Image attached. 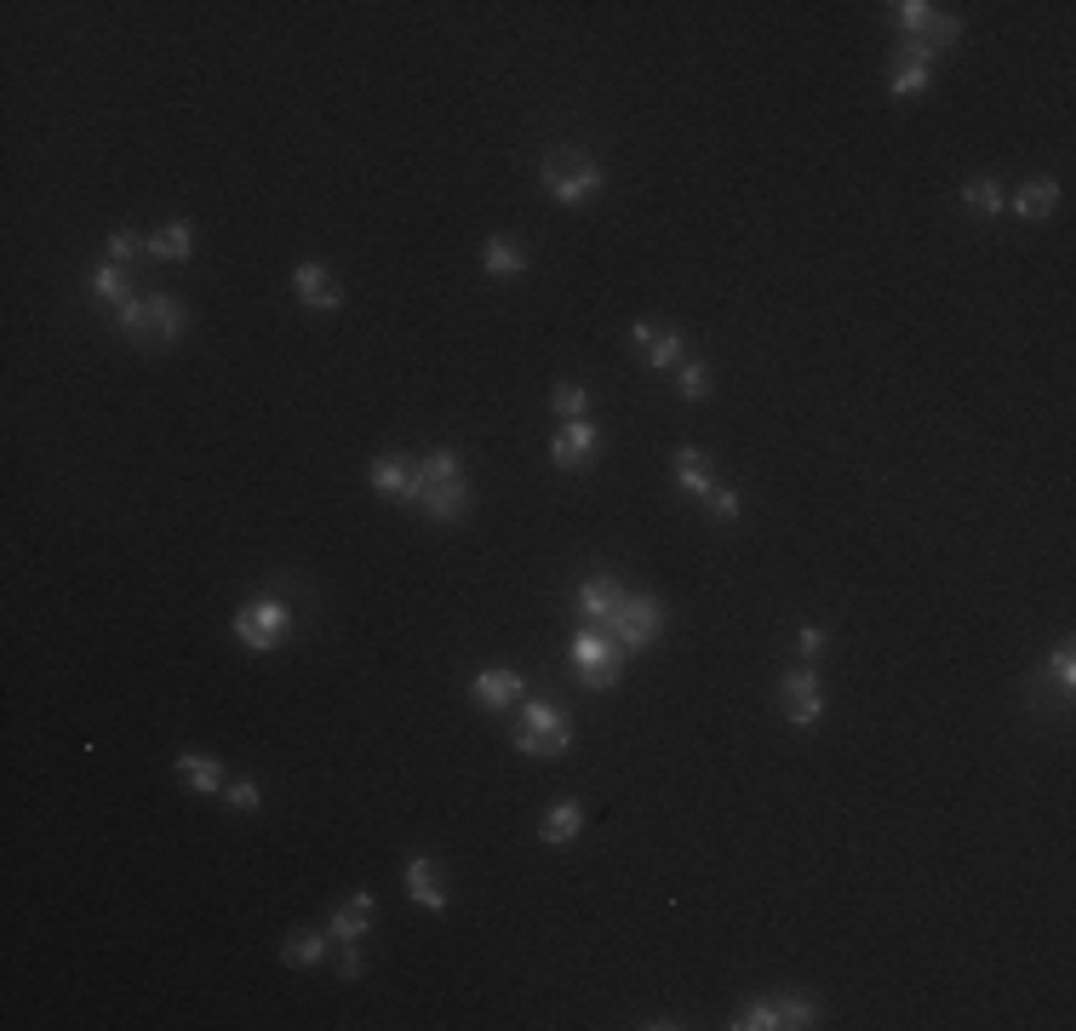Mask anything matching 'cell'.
Listing matches in <instances>:
<instances>
[{
  "label": "cell",
  "mask_w": 1076,
  "mask_h": 1031,
  "mask_svg": "<svg viewBox=\"0 0 1076 1031\" xmlns=\"http://www.w3.org/2000/svg\"><path fill=\"white\" fill-rule=\"evenodd\" d=\"M1048 671H1054V688L1070 700V688H1076V642L1065 637L1059 648H1054V659H1048Z\"/></svg>",
  "instance_id": "obj_32"
},
{
  "label": "cell",
  "mask_w": 1076,
  "mask_h": 1031,
  "mask_svg": "<svg viewBox=\"0 0 1076 1031\" xmlns=\"http://www.w3.org/2000/svg\"><path fill=\"white\" fill-rule=\"evenodd\" d=\"M195 252V229L184 224V218H173V224H161L155 236H149V258H173V264H184Z\"/></svg>",
  "instance_id": "obj_22"
},
{
  "label": "cell",
  "mask_w": 1076,
  "mask_h": 1031,
  "mask_svg": "<svg viewBox=\"0 0 1076 1031\" xmlns=\"http://www.w3.org/2000/svg\"><path fill=\"white\" fill-rule=\"evenodd\" d=\"M469 700H476L482 711H510L516 700H527V682H521V671H510V664H493V671H482L476 682H469Z\"/></svg>",
  "instance_id": "obj_8"
},
{
  "label": "cell",
  "mask_w": 1076,
  "mask_h": 1031,
  "mask_svg": "<svg viewBox=\"0 0 1076 1031\" xmlns=\"http://www.w3.org/2000/svg\"><path fill=\"white\" fill-rule=\"evenodd\" d=\"M292 292H298V305H310V310H344V287L332 281L327 264H298Z\"/></svg>",
  "instance_id": "obj_9"
},
{
  "label": "cell",
  "mask_w": 1076,
  "mask_h": 1031,
  "mask_svg": "<svg viewBox=\"0 0 1076 1031\" xmlns=\"http://www.w3.org/2000/svg\"><path fill=\"white\" fill-rule=\"evenodd\" d=\"M648 368L653 373H670V368H682V361H687V332H676V327H659L653 332V339H648Z\"/></svg>",
  "instance_id": "obj_21"
},
{
  "label": "cell",
  "mask_w": 1076,
  "mask_h": 1031,
  "mask_svg": "<svg viewBox=\"0 0 1076 1031\" xmlns=\"http://www.w3.org/2000/svg\"><path fill=\"white\" fill-rule=\"evenodd\" d=\"M550 413L556 419H590V390L584 384H556L550 390Z\"/></svg>",
  "instance_id": "obj_28"
},
{
  "label": "cell",
  "mask_w": 1076,
  "mask_h": 1031,
  "mask_svg": "<svg viewBox=\"0 0 1076 1031\" xmlns=\"http://www.w3.org/2000/svg\"><path fill=\"white\" fill-rule=\"evenodd\" d=\"M407 505H418L430 522H464L469 516V482L464 476H447V482H430L418 476L413 464V482H407Z\"/></svg>",
  "instance_id": "obj_6"
},
{
  "label": "cell",
  "mask_w": 1076,
  "mask_h": 1031,
  "mask_svg": "<svg viewBox=\"0 0 1076 1031\" xmlns=\"http://www.w3.org/2000/svg\"><path fill=\"white\" fill-rule=\"evenodd\" d=\"M676 390L687 395V402H704V395H711V368H704V361H682V368H676Z\"/></svg>",
  "instance_id": "obj_31"
},
{
  "label": "cell",
  "mask_w": 1076,
  "mask_h": 1031,
  "mask_svg": "<svg viewBox=\"0 0 1076 1031\" xmlns=\"http://www.w3.org/2000/svg\"><path fill=\"white\" fill-rule=\"evenodd\" d=\"M92 298H104V305H121V298H132L126 292V270H121V264H97V270H92Z\"/></svg>",
  "instance_id": "obj_27"
},
{
  "label": "cell",
  "mask_w": 1076,
  "mask_h": 1031,
  "mask_svg": "<svg viewBox=\"0 0 1076 1031\" xmlns=\"http://www.w3.org/2000/svg\"><path fill=\"white\" fill-rule=\"evenodd\" d=\"M482 270H487V276H498V281H516V276H527V270H532V258H527V247H521V241L493 236V241L482 247Z\"/></svg>",
  "instance_id": "obj_14"
},
{
  "label": "cell",
  "mask_w": 1076,
  "mask_h": 1031,
  "mask_svg": "<svg viewBox=\"0 0 1076 1031\" xmlns=\"http://www.w3.org/2000/svg\"><path fill=\"white\" fill-rule=\"evenodd\" d=\"M573 677L590 693H613L619 688V677H624V648L601 625H590V630H579V637H573Z\"/></svg>",
  "instance_id": "obj_3"
},
{
  "label": "cell",
  "mask_w": 1076,
  "mask_h": 1031,
  "mask_svg": "<svg viewBox=\"0 0 1076 1031\" xmlns=\"http://www.w3.org/2000/svg\"><path fill=\"white\" fill-rule=\"evenodd\" d=\"M962 207L980 213V218H996V213L1007 207V189H1002L996 178H968V184H962Z\"/></svg>",
  "instance_id": "obj_23"
},
{
  "label": "cell",
  "mask_w": 1076,
  "mask_h": 1031,
  "mask_svg": "<svg viewBox=\"0 0 1076 1031\" xmlns=\"http://www.w3.org/2000/svg\"><path fill=\"white\" fill-rule=\"evenodd\" d=\"M104 247H110V264H132L138 252H149V236H138V229H115Z\"/></svg>",
  "instance_id": "obj_35"
},
{
  "label": "cell",
  "mask_w": 1076,
  "mask_h": 1031,
  "mask_svg": "<svg viewBox=\"0 0 1076 1031\" xmlns=\"http://www.w3.org/2000/svg\"><path fill=\"white\" fill-rule=\"evenodd\" d=\"M596 447H601V430L590 419H567L561 436L550 442V464L556 471H584V464L596 458Z\"/></svg>",
  "instance_id": "obj_7"
},
{
  "label": "cell",
  "mask_w": 1076,
  "mask_h": 1031,
  "mask_svg": "<svg viewBox=\"0 0 1076 1031\" xmlns=\"http://www.w3.org/2000/svg\"><path fill=\"white\" fill-rule=\"evenodd\" d=\"M366 482L373 493H390V498H407V482H413V458H395V453H379L366 464Z\"/></svg>",
  "instance_id": "obj_19"
},
{
  "label": "cell",
  "mask_w": 1076,
  "mask_h": 1031,
  "mask_svg": "<svg viewBox=\"0 0 1076 1031\" xmlns=\"http://www.w3.org/2000/svg\"><path fill=\"white\" fill-rule=\"evenodd\" d=\"M619 596H624V585H619L613 574H590V579L573 590V608H579L584 625H608V614L619 608Z\"/></svg>",
  "instance_id": "obj_11"
},
{
  "label": "cell",
  "mask_w": 1076,
  "mask_h": 1031,
  "mask_svg": "<svg viewBox=\"0 0 1076 1031\" xmlns=\"http://www.w3.org/2000/svg\"><path fill=\"white\" fill-rule=\"evenodd\" d=\"M653 332H659V321H635V327H630V344H635V350H648Z\"/></svg>",
  "instance_id": "obj_41"
},
{
  "label": "cell",
  "mask_w": 1076,
  "mask_h": 1031,
  "mask_svg": "<svg viewBox=\"0 0 1076 1031\" xmlns=\"http://www.w3.org/2000/svg\"><path fill=\"white\" fill-rule=\"evenodd\" d=\"M704 505H711V516H716V522H738V493H733V487H722V482H716L711 493H704Z\"/></svg>",
  "instance_id": "obj_38"
},
{
  "label": "cell",
  "mask_w": 1076,
  "mask_h": 1031,
  "mask_svg": "<svg viewBox=\"0 0 1076 1031\" xmlns=\"http://www.w3.org/2000/svg\"><path fill=\"white\" fill-rule=\"evenodd\" d=\"M538 178H545V189L556 195L561 207H590L596 195H601V184H608L601 161H596L590 150H573V144L550 150V155H545V166H538Z\"/></svg>",
  "instance_id": "obj_1"
},
{
  "label": "cell",
  "mask_w": 1076,
  "mask_h": 1031,
  "mask_svg": "<svg viewBox=\"0 0 1076 1031\" xmlns=\"http://www.w3.org/2000/svg\"><path fill=\"white\" fill-rule=\"evenodd\" d=\"M785 700H814V693H819V671H814V664H796V671H785Z\"/></svg>",
  "instance_id": "obj_36"
},
{
  "label": "cell",
  "mask_w": 1076,
  "mask_h": 1031,
  "mask_svg": "<svg viewBox=\"0 0 1076 1031\" xmlns=\"http://www.w3.org/2000/svg\"><path fill=\"white\" fill-rule=\"evenodd\" d=\"M339 975H344V980H361V975H366V962H361V951H355V940H350V946L339 951Z\"/></svg>",
  "instance_id": "obj_40"
},
{
  "label": "cell",
  "mask_w": 1076,
  "mask_h": 1031,
  "mask_svg": "<svg viewBox=\"0 0 1076 1031\" xmlns=\"http://www.w3.org/2000/svg\"><path fill=\"white\" fill-rule=\"evenodd\" d=\"M727 1025L733 1031H779V1009H773V1003H745Z\"/></svg>",
  "instance_id": "obj_30"
},
{
  "label": "cell",
  "mask_w": 1076,
  "mask_h": 1031,
  "mask_svg": "<svg viewBox=\"0 0 1076 1031\" xmlns=\"http://www.w3.org/2000/svg\"><path fill=\"white\" fill-rule=\"evenodd\" d=\"M173 769H178V780H184L195 796H224V785H229L224 769H218V756H200V751H184Z\"/></svg>",
  "instance_id": "obj_15"
},
{
  "label": "cell",
  "mask_w": 1076,
  "mask_h": 1031,
  "mask_svg": "<svg viewBox=\"0 0 1076 1031\" xmlns=\"http://www.w3.org/2000/svg\"><path fill=\"white\" fill-rule=\"evenodd\" d=\"M189 327V310L166 292H149V344H178Z\"/></svg>",
  "instance_id": "obj_16"
},
{
  "label": "cell",
  "mask_w": 1076,
  "mask_h": 1031,
  "mask_svg": "<svg viewBox=\"0 0 1076 1031\" xmlns=\"http://www.w3.org/2000/svg\"><path fill=\"white\" fill-rule=\"evenodd\" d=\"M327 946H332L327 928H292L287 946H281V962H292V969H315V962L327 957Z\"/></svg>",
  "instance_id": "obj_20"
},
{
  "label": "cell",
  "mask_w": 1076,
  "mask_h": 1031,
  "mask_svg": "<svg viewBox=\"0 0 1076 1031\" xmlns=\"http://www.w3.org/2000/svg\"><path fill=\"white\" fill-rule=\"evenodd\" d=\"M115 327L126 339H144L149 344V298H121L115 305Z\"/></svg>",
  "instance_id": "obj_26"
},
{
  "label": "cell",
  "mask_w": 1076,
  "mask_h": 1031,
  "mask_svg": "<svg viewBox=\"0 0 1076 1031\" xmlns=\"http://www.w3.org/2000/svg\"><path fill=\"white\" fill-rule=\"evenodd\" d=\"M418 476L447 482V476H464V464H458V453H453V447H435V453H424V458H418Z\"/></svg>",
  "instance_id": "obj_34"
},
{
  "label": "cell",
  "mask_w": 1076,
  "mask_h": 1031,
  "mask_svg": "<svg viewBox=\"0 0 1076 1031\" xmlns=\"http://www.w3.org/2000/svg\"><path fill=\"white\" fill-rule=\"evenodd\" d=\"M888 92H893V97H922V92H928V70H917V63H893Z\"/></svg>",
  "instance_id": "obj_33"
},
{
  "label": "cell",
  "mask_w": 1076,
  "mask_h": 1031,
  "mask_svg": "<svg viewBox=\"0 0 1076 1031\" xmlns=\"http://www.w3.org/2000/svg\"><path fill=\"white\" fill-rule=\"evenodd\" d=\"M538 837H545L550 848H567L573 837H584V803H573V796H567V803H556L545 819H538Z\"/></svg>",
  "instance_id": "obj_18"
},
{
  "label": "cell",
  "mask_w": 1076,
  "mask_h": 1031,
  "mask_svg": "<svg viewBox=\"0 0 1076 1031\" xmlns=\"http://www.w3.org/2000/svg\"><path fill=\"white\" fill-rule=\"evenodd\" d=\"M888 12H893V29H899L904 41H911V35H922V29H928V18H933L939 7H928V0H899V7H888Z\"/></svg>",
  "instance_id": "obj_29"
},
{
  "label": "cell",
  "mask_w": 1076,
  "mask_h": 1031,
  "mask_svg": "<svg viewBox=\"0 0 1076 1031\" xmlns=\"http://www.w3.org/2000/svg\"><path fill=\"white\" fill-rule=\"evenodd\" d=\"M796 642H801V659L814 664V659H819V648H825V630H819V625H801V637H796Z\"/></svg>",
  "instance_id": "obj_39"
},
{
  "label": "cell",
  "mask_w": 1076,
  "mask_h": 1031,
  "mask_svg": "<svg viewBox=\"0 0 1076 1031\" xmlns=\"http://www.w3.org/2000/svg\"><path fill=\"white\" fill-rule=\"evenodd\" d=\"M292 630V608L276 602V596H252V602L235 608V642L252 653H276Z\"/></svg>",
  "instance_id": "obj_4"
},
{
  "label": "cell",
  "mask_w": 1076,
  "mask_h": 1031,
  "mask_svg": "<svg viewBox=\"0 0 1076 1031\" xmlns=\"http://www.w3.org/2000/svg\"><path fill=\"white\" fill-rule=\"evenodd\" d=\"M1007 207H1014L1025 224H1042V218L1059 207V184L1054 178H1031V184H1020L1014 195H1007Z\"/></svg>",
  "instance_id": "obj_17"
},
{
  "label": "cell",
  "mask_w": 1076,
  "mask_h": 1031,
  "mask_svg": "<svg viewBox=\"0 0 1076 1031\" xmlns=\"http://www.w3.org/2000/svg\"><path fill=\"white\" fill-rule=\"evenodd\" d=\"M601 630H608L624 653H635V648H648L664 630V602H659V596H619V608L608 614Z\"/></svg>",
  "instance_id": "obj_5"
},
{
  "label": "cell",
  "mask_w": 1076,
  "mask_h": 1031,
  "mask_svg": "<svg viewBox=\"0 0 1076 1031\" xmlns=\"http://www.w3.org/2000/svg\"><path fill=\"white\" fill-rule=\"evenodd\" d=\"M773 1009H779V1025H796V1031L819 1025V1003L807 991H779V997H773Z\"/></svg>",
  "instance_id": "obj_24"
},
{
  "label": "cell",
  "mask_w": 1076,
  "mask_h": 1031,
  "mask_svg": "<svg viewBox=\"0 0 1076 1031\" xmlns=\"http://www.w3.org/2000/svg\"><path fill=\"white\" fill-rule=\"evenodd\" d=\"M407 894H413L424 911H447L453 906V888L442 883V866H435L430 854H413L407 859Z\"/></svg>",
  "instance_id": "obj_10"
},
{
  "label": "cell",
  "mask_w": 1076,
  "mask_h": 1031,
  "mask_svg": "<svg viewBox=\"0 0 1076 1031\" xmlns=\"http://www.w3.org/2000/svg\"><path fill=\"white\" fill-rule=\"evenodd\" d=\"M510 745H516L521 756L556 762V756H567V745H573V722H567V711H556L550 700H527V705H521V722H516V734H510Z\"/></svg>",
  "instance_id": "obj_2"
},
{
  "label": "cell",
  "mask_w": 1076,
  "mask_h": 1031,
  "mask_svg": "<svg viewBox=\"0 0 1076 1031\" xmlns=\"http://www.w3.org/2000/svg\"><path fill=\"white\" fill-rule=\"evenodd\" d=\"M670 471H676V487L693 493V498H704V493L716 487V464H711V453H704V447H676Z\"/></svg>",
  "instance_id": "obj_12"
},
{
  "label": "cell",
  "mask_w": 1076,
  "mask_h": 1031,
  "mask_svg": "<svg viewBox=\"0 0 1076 1031\" xmlns=\"http://www.w3.org/2000/svg\"><path fill=\"white\" fill-rule=\"evenodd\" d=\"M224 803L252 814V808H263V791H258V780H229V785H224Z\"/></svg>",
  "instance_id": "obj_37"
},
{
  "label": "cell",
  "mask_w": 1076,
  "mask_h": 1031,
  "mask_svg": "<svg viewBox=\"0 0 1076 1031\" xmlns=\"http://www.w3.org/2000/svg\"><path fill=\"white\" fill-rule=\"evenodd\" d=\"M956 35H962V18H956V12H933V18H928V29H922L917 41L939 58V52H951V47H956Z\"/></svg>",
  "instance_id": "obj_25"
},
{
  "label": "cell",
  "mask_w": 1076,
  "mask_h": 1031,
  "mask_svg": "<svg viewBox=\"0 0 1076 1031\" xmlns=\"http://www.w3.org/2000/svg\"><path fill=\"white\" fill-rule=\"evenodd\" d=\"M366 928H373V894H350V900L327 917V935L339 940V946H350V940H361Z\"/></svg>",
  "instance_id": "obj_13"
}]
</instances>
